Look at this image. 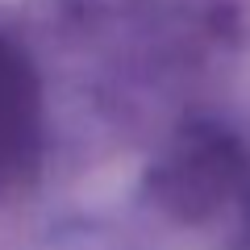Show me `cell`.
I'll return each instance as SVG.
<instances>
[{
	"label": "cell",
	"instance_id": "cell-1",
	"mask_svg": "<svg viewBox=\"0 0 250 250\" xmlns=\"http://www.w3.org/2000/svg\"><path fill=\"white\" fill-rule=\"evenodd\" d=\"M38 129V80L13 38L0 34V179L9 175Z\"/></svg>",
	"mask_w": 250,
	"mask_h": 250
}]
</instances>
